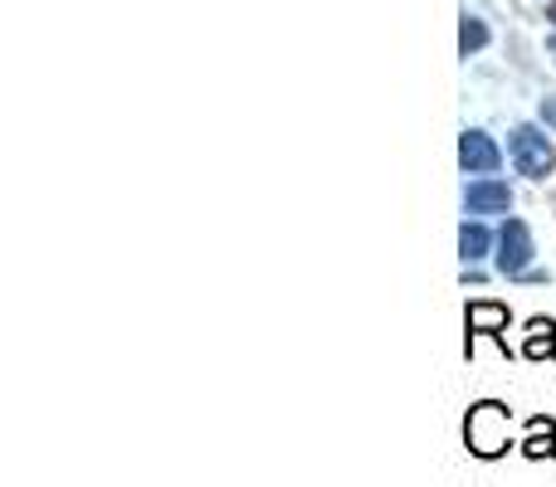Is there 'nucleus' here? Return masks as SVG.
Returning <instances> with one entry per match:
<instances>
[{"label":"nucleus","mask_w":556,"mask_h":487,"mask_svg":"<svg viewBox=\"0 0 556 487\" xmlns=\"http://www.w3.org/2000/svg\"><path fill=\"white\" fill-rule=\"evenodd\" d=\"M508 424H513L508 405H498V400L473 405L469 420H464V444H469L473 459H503V453L513 449Z\"/></svg>","instance_id":"nucleus-1"},{"label":"nucleus","mask_w":556,"mask_h":487,"mask_svg":"<svg viewBox=\"0 0 556 487\" xmlns=\"http://www.w3.org/2000/svg\"><path fill=\"white\" fill-rule=\"evenodd\" d=\"M508 152H513V166H518L528 181H547V176L556 171V152H552L547 132H542V127H532V123L513 127Z\"/></svg>","instance_id":"nucleus-2"},{"label":"nucleus","mask_w":556,"mask_h":487,"mask_svg":"<svg viewBox=\"0 0 556 487\" xmlns=\"http://www.w3.org/2000/svg\"><path fill=\"white\" fill-rule=\"evenodd\" d=\"M508 322H513V312L503 303H469V312H464V326H469V342H464V351L473 356V336H493V342L508 351Z\"/></svg>","instance_id":"nucleus-3"},{"label":"nucleus","mask_w":556,"mask_h":487,"mask_svg":"<svg viewBox=\"0 0 556 487\" xmlns=\"http://www.w3.org/2000/svg\"><path fill=\"white\" fill-rule=\"evenodd\" d=\"M532 264V230L522 220H508L498 230V273L508 278H522Z\"/></svg>","instance_id":"nucleus-4"},{"label":"nucleus","mask_w":556,"mask_h":487,"mask_svg":"<svg viewBox=\"0 0 556 487\" xmlns=\"http://www.w3.org/2000/svg\"><path fill=\"white\" fill-rule=\"evenodd\" d=\"M464 210H469V215H508L513 210L508 181H498V176H483V181H473L469 191H464Z\"/></svg>","instance_id":"nucleus-5"},{"label":"nucleus","mask_w":556,"mask_h":487,"mask_svg":"<svg viewBox=\"0 0 556 487\" xmlns=\"http://www.w3.org/2000/svg\"><path fill=\"white\" fill-rule=\"evenodd\" d=\"M459 162H464V171H479V176H489V171H498L503 166V152L493 146V137L489 132H464L459 137Z\"/></svg>","instance_id":"nucleus-6"},{"label":"nucleus","mask_w":556,"mask_h":487,"mask_svg":"<svg viewBox=\"0 0 556 487\" xmlns=\"http://www.w3.org/2000/svg\"><path fill=\"white\" fill-rule=\"evenodd\" d=\"M522 356H528V361H552V356H556V322H552V317H532V322H528Z\"/></svg>","instance_id":"nucleus-7"},{"label":"nucleus","mask_w":556,"mask_h":487,"mask_svg":"<svg viewBox=\"0 0 556 487\" xmlns=\"http://www.w3.org/2000/svg\"><path fill=\"white\" fill-rule=\"evenodd\" d=\"M522 453H528V459H556V424L547 420V414L528 420V439H522Z\"/></svg>","instance_id":"nucleus-8"},{"label":"nucleus","mask_w":556,"mask_h":487,"mask_svg":"<svg viewBox=\"0 0 556 487\" xmlns=\"http://www.w3.org/2000/svg\"><path fill=\"white\" fill-rule=\"evenodd\" d=\"M489 248H493V234L483 230L479 220H464V230H459V254H464V264H479V258H489Z\"/></svg>","instance_id":"nucleus-9"},{"label":"nucleus","mask_w":556,"mask_h":487,"mask_svg":"<svg viewBox=\"0 0 556 487\" xmlns=\"http://www.w3.org/2000/svg\"><path fill=\"white\" fill-rule=\"evenodd\" d=\"M483 44H489V25H483L479 15H464L459 20V54L469 59V54H479Z\"/></svg>","instance_id":"nucleus-10"},{"label":"nucleus","mask_w":556,"mask_h":487,"mask_svg":"<svg viewBox=\"0 0 556 487\" xmlns=\"http://www.w3.org/2000/svg\"><path fill=\"white\" fill-rule=\"evenodd\" d=\"M542 123L556 132V98H542Z\"/></svg>","instance_id":"nucleus-11"},{"label":"nucleus","mask_w":556,"mask_h":487,"mask_svg":"<svg viewBox=\"0 0 556 487\" xmlns=\"http://www.w3.org/2000/svg\"><path fill=\"white\" fill-rule=\"evenodd\" d=\"M547 20H552V29H556V0H552V5H547Z\"/></svg>","instance_id":"nucleus-12"},{"label":"nucleus","mask_w":556,"mask_h":487,"mask_svg":"<svg viewBox=\"0 0 556 487\" xmlns=\"http://www.w3.org/2000/svg\"><path fill=\"white\" fill-rule=\"evenodd\" d=\"M552 59H556V44H552Z\"/></svg>","instance_id":"nucleus-13"}]
</instances>
